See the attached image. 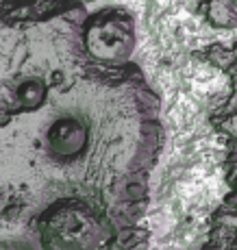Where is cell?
I'll use <instances>...</instances> for the list:
<instances>
[{
	"mask_svg": "<svg viewBox=\"0 0 237 250\" xmlns=\"http://www.w3.org/2000/svg\"><path fill=\"white\" fill-rule=\"evenodd\" d=\"M76 0H0V250H146L161 100L83 44Z\"/></svg>",
	"mask_w": 237,
	"mask_h": 250,
	"instance_id": "obj_1",
	"label": "cell"
},
{
	"mask_svg": "<svg viewBox=\"0 0 237 250\" xmlns=\"http://www.w3.org/2000/svg\"><path fill=\"white\" fill-rule=\"evenodd\" d=\"M202 250H237V224L229 229L220 218H215V229Z\"/></svg>",
	"mask_w": 237,
	"mask_h": 250,
	"instance_id": "obj_4",
	"label": "cell"
},
{
	"mask_svg": "<svg viewBox=\"0 0 237 250\" xmlns=\"http://www.w3.org/2000/svg\"><path fill=\"white\" fill-rule=\"evenodd\" d=\"M76 2H83V4H89V2H96V0H76Z\"/></svg>",
	"mask_w": 237,
	"mask_h": 250,
	"instance_id": "obj_5",
	"label": "cell"
},
{
	"mask_svg": "<svg viewBox=\"0 0 237 250\" xmlns=\"http://www.w3.org/2000/svg\"><path fill=\"white\" fill-rule=\"evenodd\" d=\"M83 44L87 52L103 63H127L135 50L133 16L122 7H105L96 13H87Z\"/></svg>",
	"mask_w": 237,
	"mask_h": 250,
	"instance_id": "obj_2",
	"label": "cell"
},
{
	"mask_svg": "<svg viewBox=\"0 0 237 250\" xmlns=\"http://www.w3.org/2000/svg\"><path fill=\"white\" fill-rule=\"evenodd\" d=\"M202 13L214 28L220 31L237 28V0H205Z\"/></svg>",
	"mask_w": 237,
	"mask_h": 250,
	"instance_id": "obj_3",
	"label": "cell"
}]
</instances>
